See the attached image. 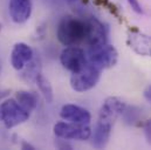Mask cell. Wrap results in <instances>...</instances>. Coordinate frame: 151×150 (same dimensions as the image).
<instances>
[{"label":"cell","instance_id":"obj_1","mask_svg":"<svg viewBox=\"0 0 151 150\" xmlns=\"http://www.w3.org/2000/svg\"><path fill=\"white\" fill-rule=\"evenodd\" d=\"M127 108V102L117 96H110L103 102L101 110L99 112L97 123L91 131V144L97 148H104L110 138V134L116 120L122 115Z\"/></svg>","mask_w":151,"mask_h":150},{"label":"cell","instance_id":"obj_2","mask_svg":"<svg viewBox=\"0 0 151 150\" xmlns=\"http://www.w3.org/2000/svg\"><path fill=\"white\" fill-rule=\"evenodd\" d=\"M88 34L87 19L67 15L58 25L56 37L63 46H78L86 43Z\"/></svg>","mask_w":151,"mask_h":150},{"label":"cell","instance_id":"obj_3","mask_svg":"<svg viewBox=\"0 0 151 150\" xmlns=\"http://www.w3.org/2000/svg\"><path fill=\"white\" fill-rule=\"evenodd\" d=\"M31 112L26 110L15 99H9L0 103V121L7 128H14L29 118Z\"/></svg>","mask_w":151,"mask_h":150},{"label":"cell","instance_id":"obj_4","mask_svg":"<svg viewBox=\"0 0 151 150\" xmlns=\"http://www.w3.org/2000/svg\"><path fill=\"white\" fill-rule=\"evenodd\" d=\"M101 68L88 62L82 69L73 73L70 76V87L78 93L93 89L101 77Z\"/></svg>","mask_w":151,"mask_h":150},{"label":"cell","instance_id":"obj_5","mask_svg":"<svg viewBox=\"0 0 151 150\" xmlns=\"http://www.w3.org/2000/svg\"><path fill=\"white\" fill-rule=\"evenodd\" d=\"M54 134L59 138L86 141L91 136V129L89 124H80L73 122H58L54 125Z\"/></svg>","mask_w":151,"mask_h":150},{"label":"cell","instance_id":"obj_6","mask_svg":"<svg viewBox=\"0 0 151 150\" xmlns=\"http://www.w3.org/2000/svg\"><path fill=\"white\" fill-rule=\"evenodd\" d=\"M118 53L111 45H102L89 49V62L101 69L111 68L117 63Z\"/></svg>","mask_w":151,"mask_h":150},{"label":"cell","instance_id":"obj_7","mask_svg":"<svg viewBox=\"0 0 151 150\" xmlns=\"http://www.w3.org/2000/svg\"><path fill=\"white\" fill-rule=\"evenodd\" d=\"M60 61L61 65L72 73L78 72L88 63L84 50L77 46H67L61 52Z\"/></svg>","mask_w":151,"mask_h":150},{"label":"cell","instance_id":"obj_8","mask_svg":"<svg viewBox=\"0 0 151 150\" xmlns=\"http://www.w3.org/2000/svg\"><path fill=\"white\" fill-rule=\"evenodd\" d=\"M88 22V34L86 39V45L89 46L90 48H95V47H100L104 43H107V39H108V31L106 28V26L97 20L96 18H88L87 19Z\"/></svg>","mask_w":151,"mask_h":150},{"label":"cell","instance_id":"obj_9","mask_svg":"<svg viewBox=\"0 0 151 150\" xmlns=\"http://www.w3.org/2000/svg\"><path fill=\"white\" fill-rule=\"evenodd\" d=\"M32 0H9L8 12L15 24L26 22L32 15Z\"/></svg>","mask_w":151,"mask_h":150},{"label":"cell","instance_id":"obj_10","mask_svg":"<svg viewBox=\"0 0 151 150\" xmlns=\"http://www.w3.org/2000/svg\"><path fill=\"white\" fill-rule=\"evenodd\" d=\"M34 56V52L25 42H18L13 46L12 53H11V63L14 69L21 71L26 63H28Z\"/></svg>","mask_w":151,"mask_h":150},{"label":"cell","instance_id":"obj_11","mask_svg":"<svg viewBox=\"0 0 151 150\" xmlns=\"http://www.w3.org/2000/svg\"><path fill=\"white\" fill-rule=\"evenodd\" d=\"M60 116L62 120L73 122V123H80V124H89L91 121V115L87 109L77 106V105H65L61 108Z\"/></svg>","mask_w":151,"mask_h":150},{"label":"cell","instance_id":"obj_12","mask_svg":"<svg viewBox=\"0 0 151 150\" xmlns=\"http://www.w3.org/2000/svg\"><path fill=\"white\" fill-rule=\"evenodd\" d=\"M127 42L135 53L144 56H151V37L138 31H130Z\"/></svg>","mask_w":151,"mask_h":150},{"label":"cell","instance_id":"obj_13","mask_svg":"<svg viewBox=\"0 0 151 150\" xmlns=\"http://www.w3.org/2000/svg\"><path fill=\"white\" fill-rule=\"evenodd\" d=\"M15 100L29 112H33L38 107V96L32 92L19 90L15 94Z\"/></svg>","mask_w":151,"mask_h":150},{"label":"cell","instance_id":"obj_14","mask_svg":"<svg viewBox=\"0 0 151 150\" xmlns=\"http://www.w3.org/2000/svg\"><path fill=\"white\" fill-rule=\"evenodd\" d=\"M21 77L26 81H35L37 76L41 73V62L39 60V58H34L26 63V66L21 69Z\"/></svg>","mask_w":151,"mask_h":150},{"label":"cell","instance_id":"obj_15","mask_svg":"<svg viewBox=\"0 0 151 150\" xmlns=\"http://www.w3.org/2000/svg\"><path fill=\"white\" fill-rule=\"evenodd\" d=\"M35 82H37V84H38L40 93L43 95L45 100H46L48 103H50V102L53 101L54 94H53L52 84H50V82L48 81V79L45 77L43 75L40 73V74L37 76V79H35Z\"/></svg>","mask_w":151,"mask_h":150},{"label":"cell","instance_id":"obj_16","mask_svg":"<svg viewBox=\"0 0 151 150\" xmlns=\"http://www.w3.org/2000/svg\"><path fill=\"white\" fill-rule=\"evenodd\" d=\"M123 120L127 124L129 125H135L139 122L141 118V110L137 107H128L124 109V112H122Z\"/></svg>","mask_w":151,"mask_h":150},{"label":"cell","instance_id":"obj_17","mask_svg":"<svg viewBox=\"0 0 151 150\" xmlns=\"http://www.w3.org/2000/svg\"><path fill=\"white\" fill-rule=\"evenodd\" d=\"M128 2H129L130 7L132 8L134 12H136L137 14H142V13H143L142 6H141V4H139L138 0H128Z\"/></svg>","mask_w":151,"mask_h":150},{"label":"cell","instance_id":"obj_18","mask_svg":"<svg viewBox=\"0 0 151 150\" xmlns=\"http://www.w3.org/2000/svg\"><path fill=\"white\" fill-rule=\"evenodd\" d=\"M144 135H145L147 142L151 146V118L144 123Z\"/></svg>","mask_w":151,"mask_h":150},{"label":"cell","instance_id":"obj_19","mask_svg":"<svg viewBox=\"0 0 151 150\" xmlns=\"http://www.w3.org/2000/svg\"><path fill=\"white\" fill-rule=\"evenodd\" d=\"M61 141H62L61 144H60V143H55V146H56L59 149H72V146L68 144L67 142H65V141H66L65 138H61Z\"/></svg>","mask_w":151,"mask_h":150},{"label":"cell","instance_id":"obj_20","mask_svg":"<svg viewBox=\"0 0 151 150\" xmlns=\"http://www.w3.org/2000/svg\"><path fill=\"white\" fill-rule=\"evenodd\" d=\"M144 97L151 103V86H149V87L144 90Z\"/></svg>","mask_w":151,"mask_h":150},{"label":"cell","instance_id":"obj_21","mask_svg":"<svg viewBox=\"0 0 151 150\" xmlns=\"http://www.w3.org/2000/svg\"><path fill=\"white\" fill-rule=\"evenodd\" d=\"M21 148H22V149H26V150H28V149L34 150V149H35V148H34L32 144H29V143H27V142H25V141L21 143Z\"/></svg>","mask_w":151,"mask_h":150},{"label":"cell","instance_id":"obj_22","mask_svg":"<svg viewBox=\"0 0 151 150\" xmlns=\"http://www.w3.org/2000/svg\"><path fill=\"white\" fill-rule=\"evenodd\" d=\"M8 93H9L8 90H2V89H0V100L4 99L6 95H8Z\"/></svg>","mask_w":151,"mask_h":150},{"label":"cell","instance_id":"obj_23","mask_svg":"<svg viewBox=\"0 0 151 150\" xmlns=\"http://www.w3.org/2000/svg\"><path fill=\"white\" fill-rule=\"evenodd\" d=\"M68 1H70V2H72V1H77V0H68Z\"/></svg>","mask_w":151,"mask_h":150},{"label":"cell","instance_id":"obj_24","mask_svg":"<svg viewBox=\"0 0 151 150\" xmlns=\"http://www.w3.org/2000/svg\"><path fill=\"white\" fill-rule=\"evenodd\" d=\"M0 31H1V25H0Z\"/></svg>","mask_w":151,"mask_h":150},{"label":"cell","instance_id":"obj_25","mask_svg":"<svg viewBox=\"0 0 151 150\" xmlns=\"http://www.w3.org/2000/svg\"><path fill=\"white\" fill-rule=\"evenodd\" d=\"M0 71H1V66H0Z\"/></svg>","mask_w":151,"mask_h":150}]
</instances>
